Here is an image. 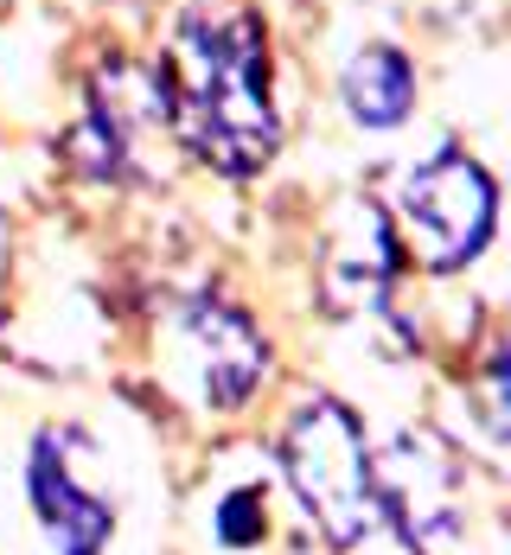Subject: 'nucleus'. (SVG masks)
<instances>
[{
    "mask_svg": "<svg viewBox=\"0 0 511 555\" xmlns=\"http://www.w3.org/2000/svg\"><path fill=\"white\" fill-rule=\"evenodd\" d=\"M173 103V134L205 167L243 172L276 154V103H269V33L243 7H199L179 20L161 64Z\"/></svg>",
    "mask_w": 511,
    "mask_h": 555,
    "instance_id": "obj_1",
    "label": "nucleus"
},
{
    "mask_svg": "<svg viewBox=\"0 0 511 555\" xmlns=\"http://www.w3.org/2000/svg\"><path fill=\"white\" fill-rule=\"evenodd\" d=\"M282 473L333 550H358L378 530V517H384L378 460H371L365 428L345 402H333V396L301 402V415L288 422L282 441Z\"/></svg>",
    "mask_w": 511,
    "mask_h": 555,
    "instance_id": "obj_2",
    "label": "nucleus"
},
{
    "mask_svg": "<svg viewBox=\"0 0 511 555\" xmlns=\"http://www.w3.org/2000/svg\"><path fill=\"white\" fill-rule=\"evenodd\" d=\"M179 338L192 351V371H199V396L205 409H243L256 384L269 377V338L256 333V320L230 300H186L179 307Z\"/></svg>",
    "mask_w": 511,
    "mask_h": 555,
    "instance_id": "obj_6",
    "label": "nucleus"
},
{
    "mask_svg": "<svg viewBox=\"0 0 511 555\" xmlns=\"http://www.w3.org/2000/svg\"><path fill=\"white\" fill-rule=\"evenodd\" d=\"M90 460H97V447L77 428H46L33 441L26 486H33L39 524L58 555H103V543L115 537V499L97 486Z\"/></svg>",
    "mask_w": 511,
    "mask_h": 555,
    "instance_id": "obj_5",
    "label": "nucleus"
},
{
    "mask_svg": "<svg viewBox=\"0 0 511 555\" xmlns=\"http://www.w3.org/2000/svg\"><path fill=\"white\" fill-rule=\"evenodd\" d=\"M493 223H499V192H493L486 167L455 154V147L448 154H429L422 167H409L397 179L391 236H397L403 256H416L435 275L467 269L493 243Z\"/></svg>",
    "mask_w": 511,
    "mask_h": 555,
    "instance_id": "obj_3",
    "label": "nucleus"
},
{
    "mask_svg": "<svg viewBox=\"0 0 511 555\" xmlns=\"http://www.w3.org/2000/svg\"><path fill=\"white\" fill-rule=\"evenodd\" d=\"M416 103V70L397 46H365L345 64V109L365 128H397Z\"/></svg>",
    "mask_w": 511,
    "mask_h": 555,
    "instance_id": "obj_8",
    "label": "nucleus"
},
{
    "mask_svg": "<svg viewBox=\"0 0 511 555\" xmlns=\"http://www.w3.org/2000/svg\"><path fill=\"white\" fill-rule=\"evenodd\" d=\"M218 543L225 550H256L263 537H269V504H263V486H243V492H230L218 504Z\"/></svg>",
    "mask_w": 511,
    "mask_h": 555,
    "instance_id": "obj_9",
    "label": "nucleus"
},
{
    "mask_svg": "<svg viewBox=\"0 0 511 555\" xmlns=\"http://www.w3.org/2000/svg\"><path fill=\"white\" fill-rule=\"evenodd\" d=\"M173 134V103L161 64H135V57H110L90 83V115L71 134L77 160L103 179H128L148 167V147Z\"/></svg>",
    "mask_w": 511,
    "mask_h": 555,
    "instance_id": "obj_4",
    "label": "nucleus"
},
{
    "mask_svg": "<svg viewBox=\"0 0 511 555\" xmlns=\"http://www.w3.org/2000/svg\"><path fill=\"white\" fill-rule=\"evenodd\" d=\"M397 236H391V218L384 211H352L345 230L327 243L320 256V294L333 313H365L384 300V287L397 275Z\"/></svg>",
    "mask_w": 511,
    "mask_h": 555,
    "instance_id": "obj_7",
    "label": "nucleus"
}]
</instances>
